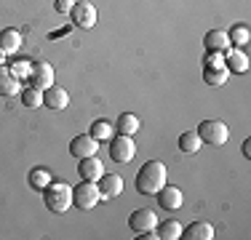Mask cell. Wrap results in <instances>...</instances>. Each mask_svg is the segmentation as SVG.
<instances>
[{
	"instance_id": "obj_2",
	"label": "cell",
	"mask_w": 251,
	"mask_h": 240,
	"mask_svg": "<svg viewBox=\"0 0 251 240\" xmlns=\"http://www.w3.org/2000/svg\"><path fill=\"white\" fill-rule=\"evenodd\" d=\"M43 203L51 214H67V208L73 206V187L64 182H51L43 190Z\"/></svg>"
},
{
	"instance_id": "obj_5",
	"label": "cell",
	"mask_w": 251,
	"mask_h": 240,
	"mask_svg": "<svg viewBox=\"0 0 251 240\" xmlns=\"http://www.w3.org/2000/svg\"><path fill=\"white\" fill-rule=\"evenodd\" d=\"M134 155H136V144L131 136L118 134L110 139V160H115V163H131Z\"/></svg>"
},
{
	"instance_id": "obj_3",
	"label": "cell",
	"mask_w": 251,
	"mask_h": 240,
	"mask_svg": "<svg viewBox=\"0 0 251 240\" xmlns=\"http://www.w3.org/2000/svg\"><path fill=\"white\" fill-rule=\"evenodd\" d=\"M99 200H101V192L97 187V182L80 179V184L73 187V206L77 211H91L94 206H99Z\"/></svg>"
},
{
	"instance_id": "obj_21",
	"label": "cell",
	"mask_w": 251,
	"mask_h": 240,
	"mask_svg": "<svg viewBox=\"0 0 251 240\" xmlns=\"http://www.w3.org/2000/svg\"><path fill=\"white\" fill-rule=\"evenodd\" d=\"M88 134H91L97 142H110L112 136H115V125H112L110 120H94L91 128H88Z\"/></svg>"
},
{
	"instance_id": "obj_9",
	"label": "cell",
	"mask_w": 251,
	"mask_h": 240,
	"mask_svg": "<svg viewBox=\"0 0 251 240\" xmlns=\"http://www.w3.org/2000/svg\"><path fill=\"white\" fill-rule=\"evenodd\" d=\"M97 149H99V142L94 139L91 134H77L73 142H70V155L73 158H88V155H97Z\"/></svg>"
},
{
	"instance_id": "obj_6",
	"label": "cell",
	"mask_w": 251,
	"mask_h": 240,
	"mask_svg": "<svg viewBox=\"0 0 251 240\" xmlns=\"http://www.w3.org/2000/svg\"><path fill=\"white\" fill-rule=\"evenodd\" d=\"M70 19H73V24L77 29H91L97 24V8L88 0H77L73 5V11H70Z\"/></svg>"
},
{
	"instance_id": "obj_11",
	"label": "cell",
	"mask_w": 251,
	"mask_h": 240,
	"mask_svg": "<svg viewBox=\"0 0 251 240\" xmlns=\"http://www.w3.org/2000/svg\"><path fill=\"white\" fill-rule=\"evenodd\" d=\"M225 70L227 72H235V75H243V72H249V56L246 51H241V48H227L225 51Z\"/></svg>"
},
{
	"instance_id": "obj_7",
	"label": "cell",
	"mask_w": 251,
	"mask_h": 240,
	"mask_svg": "<svg viewBox=\"0 0 251 240\" xmlns=\"http://www.w3.org/2000/svg\"><path fill=\"white\" fill-rule=\"evenodd\" d=\"M128 227L136 235H139V232H147V230H155V227H158V216H155L152 208H136V211L128 216Z\"/></svg>"
},
{
	"instance_id": "obj_27",
	"label": "cell",
	"mask_w": 251,
	"mask_h": 240,
	"mask_svg": "<svg viewBox=\"0 0 251 240\" xmlns=\"http://www.w3.org/2000/svg\"><path fill=\"white\" fill-rule=\"evenodd\" d=\"M11 75L19 77V80H27L29 72H32V62H27V59H16V62H11Z\"/></svg>"
},
{
	"instance_id": "obj_31",
	"label": "cell",
	"mask_w": 251,
	"mask_h": 240,
	"mask_svg": "<svg viewBox=\"0 0 251 240\" xmlns=\"http://www.w3.org/2000/svg\"><path fill=\"white\" fill-rule=\"evenodd\" d=\"M3 64H5V53L0 51V67H3Z\"/></svg>"
},
{
	"instance_id": "obj_17",
	"label": "cell",
	"mask_w": 251,
	"mask_h": 240,
	"mask_svg": "<svg viewBox=\"0 0 251 240\" xmlns=\"http://www.w3.org/2000/svg\"><path fill=\"white\" fill-rule=\"evenodd\" d=\"M206 51H227L230 48V38H227V29H208L206 38H203Z\"/></svg>"
},
{
	"instance_id": "obj_1",
	"label": "cell",
	"mask_w": 251,
	"mask_h": 240,
	"mask_svg": "<svg viewBox=\"0 0 251 240\" xmlns=\"http://www.w3.org/2000/svg\"><path fill=\"white\" fill-rule=\"evenodd\" d=\"M166 184H169V171L160 160H147L136 171V179H134V187L139 195H158Z\"/></svg>"
},
{
	"instance_id": "obj_24",
	"label": "cell",
	"mask_w": 251,
	"mask_h": 240,
	"mask_svg": "<svg viewBox=\"0 0 251 240\" xmlns=\"http://www.w3.org/2000/svg\"><path fill=\"white\" fill-rule=\"evenodd\" d=\"M201 147H203V142L195 131H184V134L179 136V149H182L184 155H195Z\"/></svg>"
},
{
	"instance_id": "obj_8",
	"label": "cell",
	"mask_w": 251,
	"mask_h": 240,
	"mask_svg": "<svg viewBox=\"0 0 251 240\" xmlns=\"http://www.w3.org/2000/svg\"><path fill=\"white\" fill-rule=\"evenodd\" d=\"M29 86H35V88H40V91H46V88H51L53 86V67L49 62H38V64H32V72H29Z\"/></svg>"
},
{
	"instance_id": "obj_28",
	"label": "cell",
	"mask_w": 251,
	"mask_h": 240,
	"mask_svg": "<svg viewBox=\"0 0 251 240\" xmlns=\"http://www.w3.org/2000/svg\"><path fill=\"white\" fill-rule=\"evenodd\" d=\"M206 67H225V53L222 51H206Z\"/></svg>"
},
{
	"instance_id": "obj_16",
	"label": "cell",
	"mask_w": 251,
	"mask_h": 240,
	"mask_svg": "<svg viewBox=\"0 0 251 240\" xmlns=\"http://www.w3.org/2000/svg\"><path fill=\"white\" fill-rule=\"evenodd\" d=\"M22 48V32L14 27H5L0 29V51L8 56V53H16Z\"/></svg>"
},
{
	"instance_id": "obj_25",
	"label": "cell",
	"mask_w": 251,
	"mask_h": 240,
	"mask_svg": "<svg viewBox=\"0 0 251 240\" xmlns=\"http://www.w3.org/2000/svg\"><path fill=\"white\" fill-rule=\"evenodd\" d=\"M182 235V224H179L176 219H169L163 221V224H158V238L160 240H179Z\"/></svg>"
},
{
	"instance_id": "obj_29",
	"label": "cell",
	"mask_w": 251,
	"mask_h": 240,
	"mask_svg": "<svg viewBox=\"0 0 251 240\" xmlns=\"http://www.w3.org/2000/svg\"><path fill=\"white\" fill-rule=\"evenodd\" d=\"M73 0H56V11L59 14H70V11H73Z\"/></svg>"
},
{
	"instance_id": "obj_18",
	"label": "cell",
	"mask_w": 251,
	"mask_h": 240,
	"mask_svg": "<svg viewBox=\"0 0 251 240\" xmlns=\"http://www.w3.org/2000/svg\"><path fill=\"white\" fill-rule=\"evenodd\" d=\"M16 94H22V80L11 75V70L3 64L0 67V96H16Z\"/></svg>"
},
{
	"instance_id": "obj_12",
	"label": "cell",
	"mask_w": 251,
	"mask_h": 240,
	"mask_svg": "<svg viewBox=\"0 0 251 240\" xmlns=\"http://www.w3.org/2000/svg\"><path fill=\"white\" fill-rule=\"evenodd\" d=\"M155 197H158V203H160V208H163V211H176V208H182V203H184L182 190L174 187V184H166V187L160 190Z\"/></svg>"
},
{
	"instance_id": "obj_4",
	"label": "cell",
	"mask_w": 251,
	"mask_h": 240,
	"mask_svg": "<svg viewBox=\"0 0 251 240\" xmlns=\"http://www.w3.org/2000/svg\"><path fill=\"white\" fill-rule=\"evenodd\" d=\"M195 134L201 136L203 144H211V147H222L230 139V128H227L222 120H203L198 128H195Z\"/></svg>"
},
{
	"instance_id": "obj_19",
	"label": "cell",
	"mask_w": 251,
	"mask_h": 240,
	"mask_svg": "<svg viewBox=\"0 0 251 240\" xmlns=\"http://www.w3.org/2000/svg\"><path fill=\"white\" fill-rule=\"evenodd\" d=\"M227 38H230V46L232 48H246L251 43V29L249 24H232L227 29Z\"/></svg>"
},
{
	"instance_id": "obj_10",
	"label": "cell",
	"mask_w": 251,
	"mask_h": 240,
	"mask_svg": "<svg viewBox=\"0 0 251 240\" xmlns=\"http://www.w3.org/2000/svg\"><path fill=\"white\" fill-rule=\"evenodd\" d=\"M77 173H80V179H86V182H99L101 173H104V163H101L97 155L80 158V163H77Z\"/></svg>"
},
{
	"instance_id": "obj_30",
	"label": "cell",
	"mask_w": 251,
	"mask_h": 240,
	"mask_svg": "<svg viewBox=\"0 0 251 240\" xmlns=\"http://www.w3.org/2000/svg\"><path fill=\"white\" fill-rule=\"evenodd\" d=\"M243 155H246V158H251V142H249V139L243 142Z\"/></svg>"
},
{
	"instance_id": "obj_22",
	"label": "cell",
	"mask_w": 251,
	"mask_h": 240,
	"mask_svg": "<svg viewBox=\"0 0 251 240\" xmlns=\"http://www.w3.org/2000/svg\"><path fill=\"white\" fill-rule=\"evenodd\" d=\"M27 182H29V187H32V190L43 192L51 184V171H49V168H43V166H38V168H32V171H29Z\"/></svg>"
},
{
	"instance_id": "obj_13",
	"label": "cell",
	"mask_w": 251,
	"mask_h": 240,
	"mask_svg": "<svg viewBox=\"0 0 251 240\" xmlns=\"http://www.w3.org/2000/svg\"><path fill=\"white\" fill-rule=\"evenodd\" d=\"M97 187L101 192V200H112V197H118L123 192V179L118 173H101Z\"/></svg>"
},
{
	"instance_id": "obj_26",
	"label": "cell",
	"mask_w": 251,
	"mask_h": 240,
	"mask_svg": "<svg viewBox=\"0 0 251 240\" xmlns=\"http://www.w3.org/2000/svg\"><path fill=\"white\" fill-rule=\"evenodd\" d=\"M22 104L29 107V110H38V107H43V91L35 86H27L25 91H22Z\"/></svg>"
},
{
	"instance_id": "obj_14",
	"label": "cell",
	"mask_w": 251,
	"mask_h": 240,
	"mask_svg": "<svg viewBox=\"0 0 251 240\" xmlns=\"http://www.w3.org/2000/svg\"><path fill=\"white\" fill-rule=\"evenodd\" d=\"M182 240H211L214 238V224L208 221H193L190 227H182Z\"/></svg>"
},
{
	"instance_id": "obj_23",
	"label": "cell",
	"mask_w": 251,
	"mask_h": 240,
	"mask_svg": "<svg viewBox=\"0 0 251 240\" xmlns=\"http://www.w3.org/2000/svg\"><path fill=\"white\" fill-rule=\"evenodd\" d=\"M227 77H230V72H227L225 67H206L203 70V83H206V86L219 88V86L227 83Z\"/></svg>"
},
{
	"instance_id": "obj_20",
	"label": "cell",
	"mask_w": 251,
	"mask_h": 240,
	"mask_svg": "<svg viewBox=\"0 0 251 240\" xmlns=\"http://www.w3.org/2000/svg\"><path fill=\"white\" fill-rule=\"evenodd\" d=\"M139 128H142V123H139V118H136L134 112H123V115L118 118V123H115V131L123 134V136H134Z\"/></svg>"
},
{
	"instance_id": "obj_15",
	"label": "cell",
	"mask_w": 251,
	"mask_h": 240,
	"mask_svg": "<svg viewBox=\"0 0 251 240\" xmlns=\"http://www.w3.org/2000/svg\"><path fill=\"white\" fill-rule=\"evenodd\" d=\"M67 104H70V94L64 88L51 86L43 91V107H49V110H64Z\"/></svg>"
}]
</instances>
